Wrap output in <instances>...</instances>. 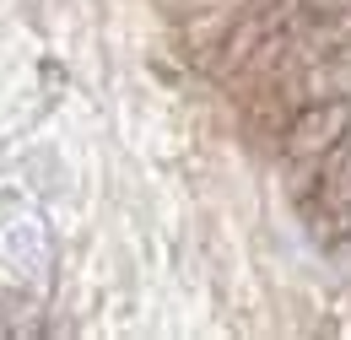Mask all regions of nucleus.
<instances>
[{"label": "nucleus", "mask_w": 351, "mask_h": 340, "mask_svg": "<svg viewBox=\"0 0 351 340\" xmlns=\"http://www.w3.org/2000/svg\"><path fill=\"white\" fill-rule=\"evenodd\" d=\"M351 130V97H330V103H308L303 114L287 130V157L292 162H319V157H335L346 146Z\"/></svg>", "instance_id": "f257e3e1"}, {"label": "nucleus", "mask_w": 351, "mask_h": 340, "mask_svg": "<svg viewBox=\"0 0 351 340\" xmlns=\"http://www.w3.org/2000/svg\"><path fill=\"white\" fill-rule=\"evenodd\" d=\"M303 11L313 22H335V16H351V0H303Z\"/></svg>", "instance_id": "f03ea898"}]
</instances>
